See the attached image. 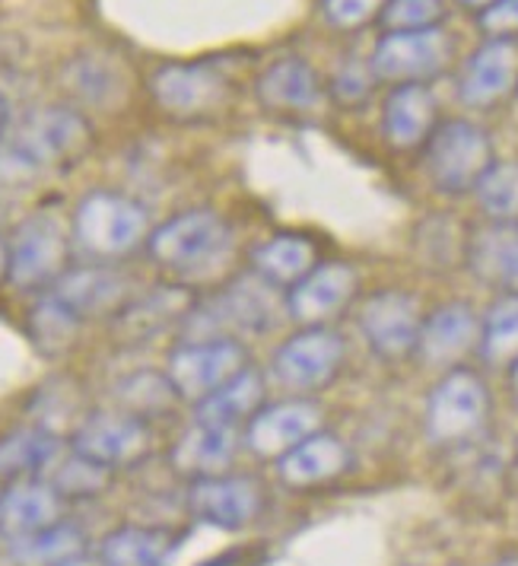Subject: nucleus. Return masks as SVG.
Instances as JSON below:
<instances>
[{
    "label": "nucleus",
    "mask_w": 518,
    "mask_h": 566,
    "mask_svg": "<svg viewBox=\"0 0 518 566\" xmlns=\"http://www.w3.org/2000/svg\"><path fill=\"white\" fill-rule=\"evenodd\" d=\"M389 0H318L321 20L337 32H357L369 23H379Z\"/></svg>",
    "instance_id": "nucleus-40"
},
{
    "label": "nucleus",
    "mask_w": 518,
    "mask_h": 566,
    "mask_svg": "<svg viewBox=\"0 0 518 566\" xmlns=\"http://www.w3.org/2000/svg\"><path fill=\"white\" fill-rule=\"evenodd\" d=\"M455 61V35L445 27L414 29V32H382L372 45L369 64L379 83L404 86L440 80Z\"/></svg>",
    "instance_id": "nucleus-8"
},
{
    "label": "nucleus",
    "mask_w": 518,
    "mask_h": 566,
    "mask_svg": "<svg viewBox=\"0 0 518 566\" xmlns=\"http://www.w3.org/2000/svg\"><path fill=\"white\" fill-rule=\"evenodd\" d=\"M235 452H239V430L210 427V423L194 420L172 446V464L179 474L191 481L216 478L233 468Z\"/></svg>",
    "instance_id": "nucleus-25"
},
{
    "label": "nucleus",
    "mask_w": 518,
    "mask_h": 566,
    "mask_svg": "<svg viewBox=\"0 0 518 566\" xmlns=\"http://www.w3.org/2000/svg\"><path fill=\"white\" fill-rule=\"evenodd\" d=\"M477 344H480V312L465 300H452L426 312L414 357L430 369L448 373L458 369L471 354H477Z\"/></svg>",
    "instance_id": "nucleus-18"
},
{
    "label": "nucleus",
    "mask_w": 518,
    "mask_h": 566,
    "mask_svg": "<svg viewBox=\"0 0 518 566\" xmlns=\"http://www.w3.org/2000/svg\"><path fill=\"white\" fill-rule=\"evenodd\" d=\"M325 411L318 401L293 395L277 405H264L245 427V446L261 459H281L293 446L321 430Z\"/></svg>",
    "instance_id": "nucleus-19"
},
{
    "label": "nucleus",
    "mask_w": 518,
    "mask_h": 566,
    "mask_svg": "<svg viewBox=\"0 0 518 566\" xmlns=\"http://www.w3.org/2000/svg\"><path fill=\"white\" fill-rule=\"evenodd\" d=\"M328 96L343 108H357V105L369 103V96L376 93L379 80L372 74L369 57H343L337 61V67L328 77Z\"/></svg>",
    "instance_id": "nucleus-35"
},
{
    "label": "nucleus",
    "mask_w": 518,
    "mask_h": 566,
    "mask_svg": "<svg viewBox=\"0 0 518 566\" xmlns=\"http://www.w3.org/2000/svg\"><path fill=\"white\" fill-rule=\"evenodd\" d=\"M440 122V99H436L433 86H426V83L389 86V93L382 99L379 130L391 150H398V154L423 150V144L430 140V134L436 130Z\"/></svg>",
    "instance_id": "nucleus-20"
},
{
    "label": "nucleus",
    "mask_w": 518,
    "mask_h": 566,
    "mask_svg": "<svg viewBox=\"0 0 518 566\" xmlns=\"http://www.w3.org/2000/svg\"><path fill=\"white\" fill-rule=\"evenodd\" d=\"M423 172L445 198L474 195V188L499 159L490 130L471 118H442L423 144Z\"/></svg>",
    "instance_id": "nucleus-4"
},
{
    "label": "nucleus",
    "mask_w": 518,
    "mask_h": 566,
    "mask_svg": "<svg viewBox=\"0 0 518 566\" xmlns=\"http://www.w3.org/2000/svg\"><path fill=\"white\" fill-rule=\"evenodd\" d=\"M242 557H245L242 551H226V554H220L213 560H204L201 566H235V560H242Z\"/></svg>",
    "instance_id": "nucleus-42"
},
{
    "label": "nucleus",
    "mask_w": 518,
    "mask_h": 566,
    "mask_svg": "<svg viewBox=\"0 0 518 566\" xmlns=\"http://www.w3.org/2000/svg\"><path fill=\"white\" fill-rule=\"evenodd\" d=\"M0 281H10V245L0 235Z\"/></svg>",
    "instance_id": "nucleus-43"
},
{
    "label": "nucleus",
    "mask_w": 518,
    "mask_h": 566,
    "mask_svg": "<svg viewBox=\"0 0 518 566\" xmlns=\"http://www.w3.org/2000/svg\"><path fill=\"white\" fill-rule=\"evenodd\" d=\"M67 566H93L86 557H80V560H74V564H67Z\"/></svg>",
    "instance_id": "nucleus-48"
},
{
    "label": "nucleus",
    "mask_w": 518,
    "mask_h": 566,
    "mask_svg": "<svg viewBox=\"0 0 518 566\" xmlns=\"http://www.w3.org/2000/svg\"><path fill=\"white\" fill-rule=\"evenodd\" d=\"M150 96L176 122H208L230 105L233 80L210 61H172L150 74Z\"/></svg>",
    "instance_id": "nucleus-7"
},
{
    "label": "nucleus",
    "mask_w": 518,
    "mask_h": 566,
    "mask_svg": "<svg viewBox=\"0 0 518 566\" xmlns=\"http://www.w3.org/2000/svg\"><path fill=\"white\" fill-rule=\"evenodd\" d=\"M147 252L162 271L184 281L208 277L233 255V230L216 210L191 207L150 230Z\"/></svg>",
    "instance_id": "nucleus-2"
},
{
    "label": "nucleus",
    "mask_w": 518,
    "mask_h": 566,
    "mask_svg": "<svg viewBox=\"0 0 518 566\" xmlns=\"http://www.w3.org/2000/svg\"><path fill=\"white\" fill-rule=\"evenodd\" d=\"M150 446H154V437H150L147 420L121 411V408L86 413L74 430V439H71L74 452H80L89 462L103 464L108 471L128 468V464L147 459Z\"/></svg>",
    "instance_id": "nucleus-13"
},
{
    "label": "nucleus",
    "mask_w": 518,
    "mask_h": 566,
    "mask_svg": "<svg viewBox=\"0 0 518 566\" xmlns=\"http://www.w3.org/2000/svg\"><path fill=\"white\" fill-rule=\"evenodd\" d=\"M249 363V350L239 337H201L182 340L166 363V376L182 401H204L216 388L239 376Z\"/></svg>",
    "instance_id": "nucleus-11"
},
{
    "label": "nucleus",
    "mask_w": 518,
    "mask_h": 566,
    "mask_svg": "<svg viewBox=\"0 0 518 566\" xmlns=\"http://www.w3.org/2000/svg\"><path fill=\"white\" fill-rule=\"evenodd\" d=\"M108 481H112V471H108V468L83 459L74 449H71V459L54 462L52 484L57 488V493H61L64 500H71V496H74V500L96 496V493H103V490L108 488Z\"/></svg>",
    "instance_id": "nucleus-36"
},
{
    "label": "nucleus",
    "mask_w": 518,
    "mask_h": 566,
    "mask_svg": "<svg viewBox=\"0 0 518 566\" xmlns=\"http://www.w3.org/2000/svg\"><path fill=\"white\" fill-rule=\"evenodd\" d=\"M493 566H518V557H503V560H496Z\"/></svg>",
    "instance_id": "nucleus-47"
},
{
    "label": "nucleus",
    "mask_w": 518,
    "mask_h": 566,
    "mask_svg": "<svg viewBox=\"0 0 518 566\" xmlns=\"http://www.w3.org/2000/svg\"><path fill=\"white\" fill-rule=\"evenodd\" d=\"M360 293V271L347 261H318L296 286L286 290V315L309 325H328L353 306Z\"/></svg>",
    "instance_id": "nucleus-16"
},
{
    "label": "nucleus",
    "mask_w": 518,
    "mask_h": 566,
    "mask_svg": "<svg viewBox=\"0 0 518 566\" xmlns=\"http://www.w3.org/2000/svg\"><path fill=\"white\" fill-rule=\"evenodd\" d=\"M45 293L83 325L125 310L130 303V281L118 268L93 261L83 268H67Z\"/></svg>",
    "instance_id": "nucleus-14"
},
{
    "label": "nucleus",
    "mask_w": 518,
    "mask_h": 566,
    "mask_svg": "<svg viewBox=\"0 0 518 566\" xmlns=\"http://www.w3.org/2000/svg\"><path fill=\"white\" fill-rule=\"evenodd\" d=\"M518 93V39H484L458 71V99L487 112Z\"/></svg>",
    "instance_id": "nucleus-17"
},
{
    "label": "nucleus",
    "mask_w": 518,
    "mask_h": 566,
    "mask_svg": "<svg viewBox=\"0 0 518 566\" xmlns=\"http://www.w3.org/2000/svg\"><path fill=\"white\" fill-rule=\"evenodd\" d=\"M188 312H191V303L182 290H156L140 303H128L115 318L121 322V328L128 335L150 337L159 325H166L176 315H188Z\"/></svg>",
    "instance_id": "nucleus-34"
},
{
    "label": "nucleus",
    "mask_w": 518,
    "mask_h": 566,
    "mask_svg": "<svg viewBox=\"0 0 518 566\" xmlns=\"http://www.w3.org/2000/svg\"><path fill=\"white\" fill-rule=\"evenodd\" d=\"M516 468H518V442H516Z\"/></svg>",
    "instance_id": "nucleus-50"
},
{
    "label": "nucleus",
    "mask_w": 518,
    "mask_h": 566,
    "mask_svg": "<svg viewBox=\"0 0 518 566\" xmlns=\"http://www.w3.org/2000/svg\"><path fill=\"white\" fill-rule=\"evenodd\" d=\"M474 201L490 223H518V159H496L474 188Z\"/></svg>",
    "instance_id": "nucleus-32"
},
{
    "label": "nucleus",
    "mask_w": 518,
    "mask_h": 566,
    "mask_svg": "<svg viewBox=\"0 0 518 566\" xmlns=\"http://www.w3.org/2000/svg\"><path fill=\"white\" fill-rule=\"evenodd\" d=\"M179 535L156 525H121L99 544V566H166L179 547Z\"/></svg>",
    "instance_id": "nucleus-28"
},
{
    "label": "nucleus",
    "mask_w": 518,
    "mask_h": 566,
    "mask_svg": "<svg viewBox=\"0 0 518 566\" xmlns=\"http://www.w3.org/2000/svg\"><path fill=\"white\" fill-rule=\"evenodd\" d=\"M80 557H86V535L64 518L42 532L7 541V560L13 566H67Z\"/></svg>",
    "instance_id": "nucleus-30"
},
{
    "label": "nucleus",
    "mask_w": 518,
    "mask_h": 566,
    "mask_svg": "<svg viewBox=\"0 0 518 566\" xmlns=\"http://www.w3.org/2000/svg\"><path fill=\"white\" fill-rule=\"evenodd\" d=\"M474 20L484 39H518V0H496Z\"/></svg>",
    "instance_id": "nucleus-41"
},
{
    "label": "nucleus",
    "mask_w": 518,
    "mask_h": 566,
    "mask_svg": "<svg viewBox=\"0 0 518 566\" xmlns=\"http://www.w3.org/2000/svg\"><path fill=\"white\" fill-rule=\"evenodd\" d=\"M7 125H10V108H7V99L0 96V140L7 137Z\"/></svg>",
    "instance_id": "nucleus-45"
},
{
    "label": "nucleus",
    "mask_w": 518,
    "mask_h": 566,
    "mask_svg": "<svg viewBox=\"0 0 518 566\" xmlns=\"http://www.w3.org/2000/svg\"><path fill=\"white\" fill-rule=\"evenodd\" d=\"M115 398L121 411L134 413L140 420H147L150 413H166L176 401H182L166 373H134L118 382Z\"/></svg>",
    "instance_id": "nucleus-33"
},
{
    "label": "nucleus",
    "mask_w": 518,
    "mask_h": 566,
    "mask_svg": "<svg viewBox=\"0 0 518 566\" xmlns=\"http://www.w3.org/2000/svg\"><path fill=\"white\" fill-rule=\"evenodd\" d=\"M71 235L93 261L112 264L115 258L130 255L140 242L150 239V217L140 201L121 191H89L80 198Z\"/></svg>",
    "instance_id": "nucleus-6"
},
{
    "label": "nucleus",
    "mask_w": 518,
    "mask_h": 566,
    "mask_svg": "<svg viewBox=\"0 0 518 566\" xmlns=\"http://www.w3.org/2000/svg\"><path fill=\"white\" fill-rule=\"evenodd\" d=\"M455 566H458V564H455Z\"/></svg>",
    "instance_id": "nucleus-51"
},
{
    "label": "nucleus",
    "mask_w": 518,
    "mask_h": 566,
    "mask_svg": "<svg viewBox=\"0 0 518 566\" xmlns=\"http://www.w3.org/2000/svg\"><path fill=\"white\" fill-rule=\"evenodd\" d=\"M512 105H516V115H518V93H516V96H512Z\"/></svg>",
    "instance_id": "nucleus-49"
},
{
    "label": "nucleus",
    "mask_w": 518,
    "mask_h": 566,
    "mask_svg": "<svg viewBox=\"0 0 518 566\" xmlns=\"http://www.w3.org/2000/svg\"><path fill=\"white\" fill-rule=\"evenodd\" d=\"M67 83L74 86V93H77L80 99L99 105L108 103V96H115L118 86H121L118 74L99 57H80V61H74L71 71H67Z\"/></svg>",
    "instance_id": "nucleus-39"
},
{
    "label": "nucleus",
    "mask_w": 518,
    "mask_h": 566,
    "mask_svg": "<svg viewBox=\"0 0 518 566\" xmlns=\"http://www.w3.org/2000/svg\"><path fill=\"white\" fill-rule=\"evenodd\" d=\"M10 245V283L20 290H49L64 271L71 255V230L52 210H39L27 217Z\"/></svg>",
    "instance_id": "nucleus-10"
},
{
    "label": "nucleus",
    "mask_w": 518,
    "mask_h": 566,
    "mask_svg": "<svg viewBox=\"0 0 518 566\" xmlns=\"http://www.w3.org/2000/svg\"><path fill=\"white\" fill-rule=\"evenodd\" d=\"M267 500L255 478L249 474H216V478H198L188 490V510L198 522L239 532L258 522Z\"/></svg>",
    "instance_id": "nucleus-15"
},
{
    "label": "nucleus",
    "mask_w": 518,
    "mask_h": 566,
    "mask_svg": "<svg viewBox=\"0 0 518 566\" xmlns=\"http://www.w3.org/2000/svg\"><path fill=\"white\" fill-rule=\"evenodd\" d=\"M61 459V439L49 427L29 423L0 437V478L23 481L39 478Z\"/></svg>",
    "instance_id": "nucleus-29"
},
{
    "label": "nucleus",
    "mask_w": 518,
    "mask_h": 566,
    "mask_svg": "<svg viewBox=\"0 0 518 566\" xmlns=\"http://www.w3.org/2000/svg\"><path fill=\"white\" fill-rule=\"evenodd\" d=\"M493 398L480 373L458 366L442 373L423 405V437L436 449H462L484 437Z\"/></svg>",
    "instance_id": "nucleus-5"
},
{
    "label": "nucleus",
    "mask_w": 518,
    "mask_h": 566,
    "mask_svg": "<svg viewBox=\"0 0 518 566\" xmlns=\"http://www.w3.org/2000/svg\"><path fill=\"white\" fill-rule=\"evenodd\" d=\"M467 271L496 290L499 296H518V223H484L467 232Z\"/></svg>",
    "instance_id": "nucleus-22"
},
{
    "label": "nucleus",
    "mask_w": 518,
    "mask_h": 566,
    "mask_svg": "<svg viewBox=\"0 0 518 566\" xmlns=\"http://www.w3.org/2000/svg\"><path fill=\"white\" fill-rule=\"evenodd\" d=\"M264 401H267L264 373L255 366H245L226 386L216 388L213 395L194 405V420L210 423V427L239 430V427H249V420L264 408Z\"/></svg>",
    "instance_id": "nucleus-26"
},
{
    "label": "nucleus",
    "mask_w": 518,
    "mask_h": 566,
    "mask_svg": "<svg viewBox=\"0 0 518 566\" xmlns=\"http://www.w3.org/2000/svg\"><path fill=\"white\" fill-rule=\"evenodd\" d=\"M455 3H458L462 10H467V13L477 17V13H484V10H487L490 3H496V0H455Z\"/></svg>",
    "instance_id": "nucleus-44"
},
{
    "label": "nucleus",
    "mask_w": 518,
    "mask_h": 566,
    "mask_svg": "<svg viewBox=\"0 0 518 566\" xmlns=\"http://www.w3.org/2000/svg\"><path fill=\"white\" fill-rule=\"evenodd\" d=\"M350 462H353V455H350L347 442L328 430H318L277 459V478L286 488L311 490L343 478Z\"/></svg>",
    "instance_id": "nucleus-23"
},
{
    "label": "nucleus",
    "mask_w": 518,
    "mask_h": 566,
    "mask_svg": "<svg viewBox=\"0 0 518 566\" xmlns=\"http://www.w3.org/2000/svg\"><path fill=\"white\" fill-rule=\"evenodd\" d=\"M61 510H64V496L52 481L42 478L10 481V488L0 490V535L10 541L42 532L61 522Z\"/></svg>",
    "instance_id": "nucleus-24"
},
{
    "label": "nucleus",
    "mask_w": 518,
    "mask_h": 566,
    "mask_svg": "<svg viewBox=\"0 0 518 566\" xmlns=\"http://www.w3.org/2000/svg\"><path fill=\"white\" fill-rule=\"evenodd\" d=\"M448 17L445 0H389L379 27L382 32H414V29L442 27Z\"/></svg>",
    "instance_id": "nucleus-38"
},
{
    "label": "nucleus",
    "mask_w": 518,
    "mask_h": 566,
    "mask_svg": "<svg viewBox=\"0 0 518 566\" xmlns=\"http://www.w3.org/2000/svg\"><path fill=\"white\" fill-rule=\"evenodd\" d=\"M477 357L496 369H509L518 360V296H496L480 315Z\"/></svg>",
    "instance_id": "nucleus-31"
},
{
    "label": "nucleus",
    "mask_w": 518,
    "mask_h": 566,
    "mask_svg": "<svg viewBox=\"0 0 518 566\" xmlns=\"http://www.w3.org/2000/svg\"><path fill=\"white\" fill-rule=\"evenodd\" d=\"M426 312L408 290H379L366 300L357 315V328L366 347L382 360H408L416 354V340Z\"/></svg>",
    "instance_id": "nucleus-12"
},
{
    "label": "nucleus",
    "mask_w": 518,
    "mask_h": 566,
    "mask_svg": "<svg viewBox=\"0 0 518 566\" xmlns=\"http://www.w3.org/2000/svg\"><path fill=\"white\" fill-rule=\"evenodd\" d=\"M93 144L89 122L71 105H49L27 118L0 140V176L29 181L32 176L64 169L83 159Z\"/></svg>",
    "instance_id": "nucleus-1"
},
{
    "label": "nucleus",
    "mask_w": 518,
    "mask_h": 566,
    "mask_svg": "<svg viewBox=\"0 0 518 566\" xmlns=\"http://www.w3.org/2000/svg\"><path fill=\"white\" fill-rule=\"evenodd\" d=\"M29 328H32L35 344H39L42 350L54 354V350H64V347L77 337L80 322L71 315V312L61 310L49 293H42L39 306L32 310Z\"/></svg>",
    "instance_id": "nucleus-37"
},
{
    "label": "nucleus",
    "mask_w": 518,
    "mask_h": 566,
    "mask_svg": "<svg viewBox=\"0 0 518 566\" xmlns=\"http://www.w3.org/2000/svg\"><path fill=\"white\" fill-rule=\"evenodd\" d=\"M255 96L274 115H311L328 96V86L306 57L284 54L261 71L255 80Z\"/></svg>",
    "instance_id": "nucleus-21"
},
{
    "label": "nucleus",
    "mask_w": 518,
    "mask_h": 566,
    "mask_svg": "<svg viewBox=\"0 0 518 566\" xmlns=\"http://www.w3.org/2000/svg\"><path fill=\"white\" fill-rule=\"evenodd\" d=\"M318 245L303 232H281L264 239L252 252V271L281 290H289L318 264Z\"/></svg>",
    "instance_id": "nucleus-27"
},
{
    "label": "nucleus",
    "mask_w": 518,
    "mask_h": 566,
    "mask_svg": "<svg viewBox=\"0 0 518 566\" xmlns=\"http://www.w3.org/2000/svg\"><path fill=\"white\" fill-rule=\"evenodd\" d=\"M343 363H347L343 337L328 325H309L277 347L271 369L286 391L309 398L321 388L335 386V379L343 373Z\"/></svg>",
    "instance_id": "nucleus-9"
},
{
    "label": "nucleus",
    "mask_w": 518,
    "mask_h": 566,
    "mask_svg": "<svg viewBox=\"0 0 518 566\" xmlns=\"http://www.w3.org/2000/svg\"><path fill=\"white\" fill-rule=\"evenodd\" d=\"M509 386H512V391H516L518 398V360L509 366Z\"/></svg>",
    "instance_id": "nucleus-46"
},
{
    "label": "nucleus",
    "mask_w": 518,
    "mask_h": 566,
    "mask_svg": "<svg viewBox=\"0 0 518 566\" xmlns=\"http://www.w3.org/2000/svg\"><path fill=\"white\" fill-rule=\"evenodd\" d=\"M281 310H286V293L271 281H264L252 268L226 283L213 300L204 306H191L184 322L191 325L194 335L184 340H201V337H235V335H261L267 332Z\"/></svg>",
    "instance_id": "nucleus-3"
}]
</instances>
